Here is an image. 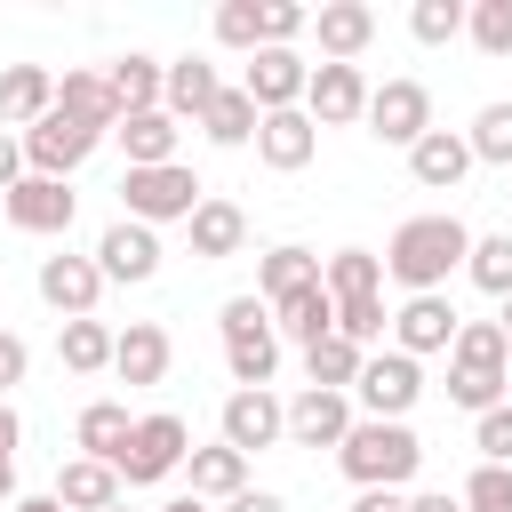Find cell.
<instances>
[{
  "label": "cell",
  "mask_w": 512,
  "mask_h": 512,
  "mask_svg": "<svg viewBox=\"0 0 512 512\" xmlns=\"http://www.w3.org/2000/svg\"><path fill=\"white\" fill-rule=\"evenodd\" d=\"M168 360H176V344H168L160 320H128L120 344H112V376H120V384H160Z\"/></svg>",
  "instance_id": "cell-20"
},
{
  "label": "cell",
  "mask_w": 512,
  "mask_h": 512,
  "mask_svg": "<svg viewBox=\"0 0 512 512\" xmlns=\"http://www.w3.org/2000/svg\"><path fill=\"white\" fill-rule=\"evenodd\" d=\"M56 112H72L80 128H96V136H112L120 128V96H112V80L104 72H64L56 80Z\"/></svg>",
  "instance_id": "cell-26"
},
{
  "label": "cell",
  "mask_w": 512,
  "mask_h": 512,
  "mask_svg": "<svg viewBox=\"0 0 512 512\" xmlns=\"http://www.w3.org/2000/svg\"><path fill=\"white\" fill-rule=\"evenodd\" d=\"M312 40H320V64H360L368 40H376V8L368 0H320L312 8Z\"/></svg>",
  "instance_id": "cell-15"
},
{
  "label": "cell",
  "mask_w": 512,
  "mask_h": 512,
  "mask_svg": "<svg viewBox=\"0 0 512 512\" xmlns=\"http://www.w3.org/2000/svg\"><path fill=\"white\" fill-rule=\"evenodd\" d=\"M128 432H136V416H128V400H88V408H80V424H72V440H80V456H96V464H120V448H128Z\"/></svg>",
  "instance_id": "cell-29"
},
{
  "label": "cell",
  "mask_w": 512,
  "mask_h": 512,
  "mask_svg": "<svg viewBox=\"0 0 512 512\" xmlns=\"http://www.w3.org/2000/svg\"><path fill=\"white\" fill-rule=\"evenodd\" d=\"M272 328H280L288 344H320V336H336V296H328V280L280 296V304H272Z\"/></svg>",
  "instance_id": "cell-27"
},
{
  "label": "cell",
  "mask_w": 512,
  "mask_h": 512,
  "mask_svg": "<svg viewBox=\"0 0 512 512\" xmlns=\"http://www.w3.org/2000/svg\"><path fill=\"white\" fill-rule=\"evenodd\" d=\"M464 32L480 56H512V0H472L464 8Z\"/></svg>",
  "instance_id": "cell-40"
},
{
  "label": "cell",
  "mask_w": 512,
  "mask_h": 512,
  "mask_svg": "<svg viewBox=\"0 0 512 512\" xmlns=\"http://www.w3.org/2000/svg\"><path fill=\"white\" fill-rule=\"evenodd\" d=\"M232 80L208 64V56H176L168 64V96H160V112H176V120H208V104L224 96Z\"/></svg>",
  "instance_id": "cell-23"
},
{
  "label": "cell",
  "mask_w": 512,
  "mask_h": 512,
  "mask_svg": "<svg viewBox=\"0 0 512 512\" xmlns=\"http://www.w3.org/2000/svg\"><path fill=\"white\" fill-rule=\"evenodd\" d=\"M368 136L416 152V144L432 136V88H424V80H376V88H368Z\"/></svg>",
  "instance_id": "cell-6"
},
{
  "label": "cell",
  "mask_w": 512,
  "mask_h": 512,
  "mask_svg": "<svg viewBox=\"0 0 512 512\" xmlns=\"http://www.w3.org/2000/svg\"><path fill=\"white\" fill-rule=\"evenodd\" d=\"M408 176H416L424 192H456V184L472 176V144H464V128H432V136L408 152Z\"/></svg>",
  "instance_id": "cell-21"
},
{
  "label": "cell",
  "mask_w": 512,
  "mask_h": 512,
  "mask_svg": "<svg viewBox=\"0 0 512 512\" xmlns=\"http://www.w3.org/2000/svg\"><path fill=\"white\" fill-rule=\"evenodd\" d=\"M224 512H288V496H272V488H248V496H232Z\"/></svg>",
  "instance_id": "cell-50"
},
{
  "label": "cell",
  "mask_w": 512,
  "mask_h": 512,
  "mask_svg": "<svg viewBox=\"0 0 512 512\" xmlns=\"http://www.w3.org/2000/svg\"><path fill=\"white\" fill-rule=\"evenodd\" d=\"M32 288H40V304L64 312V320H96V296H104L112 280L96 272V256H72V248H64V256H40V280H32Z\"/></svg>",
  "instance_id": "cell-9"
},
{
  "label": "cell",
  "mask_w": 512,
  "mask_h": 512,
  "mask_svg": "<svg viewBox=\"0 0 512 512\" xmlns=\"http://www.w3.org/2000/svg\"><path fill=\"white\" fill-rule=\"evenodd\" d=\"M504 384H512V376H480V368H448V400H456V408H472V416H488V408H504Z\"/></svg>",
  "instance_id": "cell-42"
},
{
  "label": "cell",
  "mask_w": 512,
  "mask_h": 512,
  "mask_svg": "<svg viewBox=\"0 0 512 512\" xmlns=\"http://www.w3.org/2000/svg\"><path fill=\"white\" fill-rule=\"evenodd\" d=\"M120 488H128V480H120L112 464H96V456H64V472H56V488H48V496H56L64 512H112V504H120Z\"/></svg>",
  "instance_id": "cell-22"
},
{
  "label": "cell",
  "mask_w": 512,
  "mask_h": 512,
  "mask_svg": "<svg viewBox=\"0 0 512 512\" xmlns=\"http://www.w3.org/2000/svg\"><path fill=\"white\" fill-rule=\"evenodd\" d=\"M216 328H224V344H248V336H280V328H272V304H264L256 288H248V296H224V304H216Z\"/></svg>",
  "instance_id": "cell-39"
},
{
  "label": "cell",
  "mask_w": 512,
  "mask_h": 512,
  "mask_svg": "<svg viewBox=\"0 0 512 512\" xmlns=\"http://www.w3.org/2000/svg\"><path fill=\"white\" fill-rule=\"evenodd\" d=\"M0 216H8L16 232H32V240H56V232H72L80 200H72V184H56V176H24L16 192H0Z\"/></svg>",
  "instance_id": "cell-8"
},
{
  "label": "cell",
  "mask_w": 512,
  "mask_h": 512,
  "mask_svg": "<svg viewBox=\"0 0 512 512\" xmlns=\"http://www.w3.org/2000/svg\"><path fill=\"white\" fill-rule=\"evenodd\" d=\"M240 88L256 96V112H296L304 88H312V64H304L296 48H256L248 72H240Z\"/></svg>",
  "instance_id": "cell-12"
},
{
  "label": "cell",
  "mask_w": 512,
  "mask_h": 512,
  "mask_svg": "<svg viewBox=\"0 0 512 512\" xmlns=\"http://www.w3.org/2000/svg\"><path fill=\"white\" fill-rule=\"evenodd\" d=\"M352 512H408V488H360Z\"/></svg>",
  "instance_id": "cell-49"
},
{
  "label": "cell",
  "mask_w": 512,
  "mask_h": 512,
  "mask_svg": "<svg viewBox=\"0 0 512 512\" xmlns=\"http://www.w3.org/2000/svg\"><path fill=\"white\" fill-rule=\"evenodd\" d=\"M24 176H32V168H24V136H8V128H0V192H16Z\"/></svg>",
  "instance_id": "cell-48"
},
{
  "label": "cell",
  "mask_w": 512,
  "mask_h": 512,
  "mask_svg": "<svg viewBox=\"0 0 512 512\" xmlns=\"http://www.w3.org/2000/svg\"><path fill=\"white\" fill-rule=\"evenodd\" d=\"M464 256H472V232H464V216H448V208L408 216V224L384 240V272H392L408 296H440L448 272H464Z\"/></svg>",
  "instance_id": "cell-1"
},
{
  "label": "cell",
  "mask_w": 512,
  "mask_h": 512,
  "mask_svg": "<svg viewBox=\"0 0 512 512\" xmlns=\"http://www.w3.org/2000/svg\"><path fill=\"white\" fill-rule=\"evenodd\" d=\"M224 448H240V456H256V448H280L288 440V400L264 384V392H232L224 400Z\"/></svg>",
  "instance_id": "cell-11"
},
{
  "label": "cell",
  "mask_w": 512,
  "mask_h": 512,
  "mask_svg": "<svg viewBox=\"0 0 512 512\" xmlns=\"http://www.w3.org/2000/svg\"><path fill=\"white\" fill-rule=\"evenodd\" d=\"M384 328H392V312H384V296H360V304H336V336H352L360 352H368V344H376Z\"/></svg>",
  "instance_id": "cell-44"
},
{
  "label": "cell",
  "mask_w": 512,
  "mask_h": 512,
  "mask_svg": "<svg viewBox=\"0 0 512 512\" xmlns=\"http://www.w3.org/2000/svg\"><path fill=\"white\" fill-rule=\"evenodd\" d=\"M184 456H192V424L176 408H152V416H136V432H128V448H120L112 472L128 488H160L168 472H184Z\"/></svg>",
  "instance_id": "cell-4"
},
{
  "label": "cell",
  "mask_w": 512,
  "mask_h": 512,
  "mask_svg": "<svg viewBox=\"0 0 512 512\" xmlns=\"http://www.w3.org/2000/svg\"><path fill=\"white\" fill-rule=\"evenodd\" d=\"M16 504V456H0V512Z\"/></svg>",
  "instance_id": "cell-53"
},
{
  "label": "cell",
  "mask_w": 512,
  "mask_h": 512,
  "mask_svg": "<svg viewBox=\"0 0 512 512\" xmlns=\"http://www.w3.org/2000/svg\"><path fill=\"white\" fill-rule=\"evenodd\" d=\"M296 32H312V8H296V0H264V48H296Z\"/></svg>",
  "instance_id": "cell-46"
},
{
  "label": "cell",
  "mask_w": 512,
  "mask_h": 512,
  "mask_svg": "<svg viewBox=\"0 0 512 512\" xmlns=\"http://www.w3.org/2000/svg\"><path fill=\"white\" fill-rule=\"evenodd\" d=\"M208 200V184L184 168V160H168V168H128L120 176V216H136V224H192V208Z\"/></svg>",
  "instance_id": "cell-3"
},
{
  "label": "cell",
  "mask_w": 512,
  "mask_h": 512,
  "mask_svg": "<svg viewBox=\"0 0 512 512\" xmlns=\"http://www.w3.org/2000/svg\"><path fill=\"white\" fill-rule=\"evenodd\" d=\"M408 512H464V496H448V488H416Z\"/></svg>",
  "instance_id": "cell-51"
},
{
  "label": "cell",
  "mask_w": 512,
  "mask_h": 512,
  "mask_svg": "<svg viewBox=\"0 0 512 512\" xmlns=\"http://www.w3.org/2000/svg\"><path fill=\"white\" fill-rule=\"evenodd\" d=\"M360 368H368V352H360L352 336H320V344H304V384H320V392H352Z\"/></svg>",
  "instance_id": "cell-35"
},
{
  "label": "cell",
  "mask_w": 512,
  "mask_h": 512,
  "mask_svg": "<svg viewBox=\"0 0 512 512\" xmlns=\"http://www.w3.org/2000/svg\"><path fill=\"white\" fill-rule=\"evenodd\" d=\"M456 328H464V312H456L448 296H408V304L392 312V344H400L408 360H424V352H448V344H456Z\"/></svg>",
  "instance_id": "cell-16"
},
{
  "label": "cell",
  "mask_w": 512,
  "mask_h": 512,
  "mask_svg": "<svg viewBox=\"0 0 512 512\" xmlns=\"http://www.w3.org/2000/svg\"><path fill=\"white\" fill-rule=\"evenodd\" d=\"M472 448H480V464H512V408L472 416Z\"/></svg>",
  "instance_id": "cell-45"
},
{
  "label": "cell",
  "mask_w": 512,
  "mask_h": 512,
  "mask_svg": "<svg viewBox=\"0 0 512 512\" xmlns=\"http://www.w3.org/2000/svg\"><path fill=\"white\" fill-rule=\"evenodd\" d=\"M16 440H24V416L0 400V456H16Z\"/></svg>",
  "instance_id": "cell-52"
},
{
  "label": "cell",
  "mask_w": 512,
  "mask_h": 512,
  "mask_svg": "<svg viewBox=\"0 0 512 512\" xmlns=\"http://www.w3.org/2000/svg\"><path fill=\"white\" fill-rule=\"evenodd\" d=\"M456 496H464V512H512V464H480Z\"/></svg>",
  "instance_id": "cell-43"
},
{
  "label": "cell",
  "mask_w": 512,
  "mask_h": 512,
  "mask_svg": "<svg viewBox=\"0 0 512 512\" xmlns=\"http://www.w3.org/2000/svg\"><path fill=\"white\" fill-rule=\"evenodd\" d=\"M24 376H32V344H24L16 328H0V400H8Z\"/></svg>",
  "instance_id": "cell-47"
},
{
  "label": "cell",
  "mask_w": 512,
  "mask_h": 512,
  "mask_svg": "<svg viewBox=\"0 0 512 512\" xmlns=\"http://www.w3.org/2000/svg\"><path fill=\"white\" fill-rule=\"evenodd\" d=\"M312 280H320V256L296 248V240H280V248L256 256V296H264V304H280V296H296V288H312Z\"/></svg>",
  "instance_id": "cell-30"
},
{
  "label": "cell",
  "mask_w": 512,
  "mask_h": 512,
  "mask_svg": "<svg viewBox=\"0 0 512 512\" xmlns=\"http://www.w3.org/2000/svg\"><path fill=\"white\" fill-rule=\"evenodd\" d=\"M184 472H192V496H200V504H232V496H248V456L224 448V440H216V448H192Z\"/></svg>",
  "instance_id": "cell-28"
},
{
  "label": "cell",
  "mask_w": 512,
  "mask_h": 512,
  "mask_svg": "<svg viewBox=\"0 0 512 512\" xmlns=\"http://www.w3.org/2000/svg\"><path fill=\"white\" fill-rule=\"evenodd\" d=\"M112 512H128V496H120V504H112Z\"/></svg>",
  "instance_id": "cell-57"
},
{
  "label": "cell",
  "mask_w": 512,
  "mask_h": 512,
  "mask_svg": "<svg viewBox=\"0 0 512 512\" xmlns=\"http://www.w3.org/2000/svg\"><path fill=\"white\" fill-rule=\"evenodd\" d=\"M208 32H216V48H240V56H256V48H264V0H224Z\"/></svg>",
  "instance_id": "cell-38"
},
{
  "label": "cell",
  "mask_w": 512,
  "mask_h": 512,
  "mask_svg": "<svg viewBox=\"0 0 512 512\" xmlns=\"http://www.w3.org/2000/svg\"><path fill=\"white\" fill-rule=\"evenodd\" d=\"M304 112H312V128H352V120H368V72H360V64H312Z\"/></svg>",
  "instance_id": "cell-13"
},
{
  "label": "cell",
  "mask_w": 512,
  "mask_h": 512,
  "mask_svg": "<svg viewBox=\"0 0 512 512\" xmlns=\"http://www.w3.org/2000/svg\"><path fill=\"white\" fill-rule=\"evenodd\" d=\"M504 408H512V384H504Z\"/></svg>",
  "instance_id": "cell-58"
},
{
  "label": "cell",
  "mask_w": 512,
  "mask_h": 512,
  "mask_svg": "<svg viewBox=\"0 0 512 512\" xmlns=\"http://www.w3.org/2000/svg\"><path fill=\"white\" fill-rule=\"evenodd\" d=\"M152 512H216V504H200V496L184 488V496H168V504H152Z\"/></svg>",
  "instance_id": "cell-54"
},
{
  "label": "cell",
  "mask_w": 512,
  "mask_h": 512,
  "mask_svg": "<svg viewBox=\"0 0 512 512\" xmlns=\"http://www.w3.org/2000/svg\"><path fill=\"white\" fill-rule=\"evenodd\" d=\"M256 128H264V112H256V96H248V88H224V96L208 104V120H200V136H208V144H224V152H248V144H256Z\"/></svg>",
  "instance_id": "cell-33"
},
{
  "label": "cell",
  "mask_w": 512,
  "mask_h": 512,
  "mask_svg": "<svg viewBox=\"0 0 512 512\" xmlns=\"http://www.w3.org/2000/svg\"><path fill=\"white\" fill-rule=\"evenodd\" d=\"M96 144H104V136H96V128H80L72 112H48L40 128H24V168H32V176H56V184H64V176H72V168H80V160H88Z\"/></svg>",
  "instance_id": "cell-10"
},
{
  "label": "cell",
  "mask_w": 512,
  "mask_h": 512,
  "mask_svg": "<svg viewBox=\"0 0 512 512\" xmlns=\"http://www.w3.org/2000/svg\"><path fill=\"white\" fill-rule=\"evenodd\" d=\"M320 280H328L336 304L384 296V256H376V248H336V256H320Z\"/></svg>",
  "instance_id": "cell-31"
},
{
  "label": "cell",
  "mask_w": 512,
  "mask_h": 512,
  "mask_svg": "<svg viewBox=\"0 0 512 512\" xmlns=\"http://www.w3.org/2000/svg\"><path fill=\"white\" fill-rule=\"evenodd\" d=\"M464 272H472V288H480V296H496V304H504V296H512V232H480V240H472V256H464Z\"/></svg>",
  "instance_id": "cell-36"
},
{
  "label": "cell",
  "mask_w": 512,
  "mask_h": 512,
  "mask_svg": "<svg viewBox=\"0 0 512 512\" xmlns=\"http://www.w3.org/2000/svg\"><path fill=\"white\" fill-rule=\"evenodd\" d=\"M312 152H320V128H312L304 104H296V112H264V128H256V160H264L272 176L312 168Z\"/></svg>",
  "instance_id": "cell-17"
},
{
  "label": "cell",
  "mask_w": 512,
  "mask_h": 512,
  "mask_svg": "<svg viewBox=\"0 0 512 512\" xmlns=\"http://www.w3.org/2000/svg\"><path fill=\"white\" fill-rule=\"evenodd\" d=\"M112 136H120L128 168H168V160H176V144H184V120H176V112H128Z\"/></svg>",
  "instance_id": "cell-24"
},
{
  "label": "cell",
  "mask_w": 512,
  "mask_h": 512,
  "mask_svg": "<svg viewBox=\"0 0 512 512\" xmlns=\"http://www.w3.org/2000/svg\"><path fill=\"white\" fill-rule=\"evenodd\" d=\"M448 368H480V376H512V336L496 320H464L448 344Z\"/></svg>",
  "instance_id": "cell-34"
},
{
  "label": "cell",
  "mask_w": 512,
  "mask_h": 512,
  "mask_svg": "<svg viewBox=\"0 0 512 512\" xmlns=\"http://www.w3.org/2000/svg\"><path fill=\"white\" fill-rule=\"evenodd\" d=\"M496 328H504V336H512V296H504V320H496Z\"/></svg>",
  "instance_id": "cell-56"
},
{
  "label": "cell",
  "mask_w": 512,
  "mask_h": 512,
  "mask_svg": "<svg viewBox=\"0 0 512 512\" xmlns=\"http://www.w3.org/2000/svg\"><path fill=\"white\" fill-rule=\"evenodd\" d=\"M424 400V368L392 344V352H368V368H360V384H352V408L360 416H384V424H408V408Z\"/></svg>",
  "instance_id": "cell-5"
},
{
  "label": "cell",
  "mask_w": 512,
  "mask_h": 512,
  "mask_svg": "<svg viewBox=\"0 0 512 512\" xmlns=\"http://www.w3.org/2000/svg\"><path fill=\"white\" fill-rule=\"evenodd\" d=\"M408 32H416L424 48H448V40L464 32V0H416V8H408Z\"/></svg>",
  "instance_id": "cell-41"
},
{
  "label": "cell",
  "mask_w": 512,
  "mask_h": 512,
  "mask_svg": "<svg viewBox=\"0 0 512 512\" xmlns=\"http://www.w3.org/2000/svg\"><path fill=\"white\" fill-rule=\"evenodd\" d=\"M336 464H344V480H352V488H408V480H416V464H424V440H416V424L360 416V424L344 432Z\"/></svg>",
  "instance_id": "cell-2"
},
{
  "label": "cell",
  "mask_w": 512,
  "mask_h": 512,
  "mask_svg": "<svg viewBox=\"0 0 512 512\" xmlns=\"http://www.w3.org/2000/svg\"><path fill=\"white\" fill-rule=\"evenodd\" d=\"M352 424H360L352 392H320V384H304V392L288 400V440H296V448H344Z\"/></svg>",
  "instance_id": "cell-14"
},
{
  "label": "cell",
  "mask_w": 512,
  "mask_h": 512,
  "mask_svg": "<svg viewBox=\"0 0 512 512\" xmlns=\"http://www.w3.org/2000/svg\"><path fill=\"white\" fill-rule=\"evenodd\" d=\"M112 344H120V328H104V320H56V360L72 376H104L112 368Z\"/></svg>",
  "instance_id": "cell-32"
},
{
  "label": "cell",
  "mask_w": 512,
  "mask_h": 512,
  "mask_svg": "<svg viewBox=\"0 0 512 512\" xmlns=\"http://www.w3.org/2000/svg\"><path fill=\"white\" fill-rule=\"evenodd\" d=\"M8 512H64V504H56V496H16Z\"/></svg>",
  "instance_id": "cell-55"
},
{
  "label": "cell",
  "mask_w": 512,
  "mask_h": 512,
  "mask_svg": "<svg viewBox=\"0 0 512 512\" xmlns=\"http://www.w3.org/2000/svg\"><path fill=\"white\" fill-rule=\"evenodd\" d=\"M184 232H192V256H200V264H224V256L248 248V216H240V200H224V192H208Z\"/></svg>",
  "instance_id": "cell-19"
},
{
  "label": "cell",
  "mask_w": 512,
  "mask_h": 512,
  "mask_svg": "<svg viewBox=\"0 0 512 512\" xmlns=\"http://www.w3.org/2000/svg\"><path fill=\"white\" fill-rule=\"evenodd\" d=\"M104 80H112V96H120V120H128V112H160V96H168V64H160V56H136V48L112 56Z\"/></svg>",
  "instance_id": "cell-25"
},
{
  "label": "cell",
  "mask_w": 512,
  "mask_h": 512,
  "mask_svg": "<svg viewBox=\"0 0 512 512\" xmlns=\"http://www.w3.org/2000/svg\"><path fill=\"white\" fill-rule=\"evenodd\" d=\"M88 256H96V272H104V280H120V288H144V280L160 272V256H168V248H160V232H152V224H136V216H112V224L96 232V248H88Z\"/></svg>",
  "instance_id": "cell-7"
},
{
  "label": "cell",
  "mask_w": 512,
  "mask_h": 512,
  "mask_svg": "<svg viewBox=\"0 0 512 512\" xmlns=\"http://www.w3.org/2000/svg\"><path fill=\"white\" fill-rule=\"evenodd\" d=\"M464 144H472V160H488V168H512V96L480 104V112H472V128H464Z\"/></svg>",
  "instance_id": "cell-37"
},
{
  "label": "cell",
  "mask_w": 512,
  "mask_h": 512,
  "mask_svg": "<svg viewBox=\"0 0 512 512\" xmlns=\"http://www.w3.org/2000/svg\"><path fill=\"white\" fill-rule=\"evenodd\" d=\"M48 112H56V72H48V64H8V72H0V128L24 136V128H40Z\"/></svg>",
  "instance_id": "cell-18"
}]
</instances>
